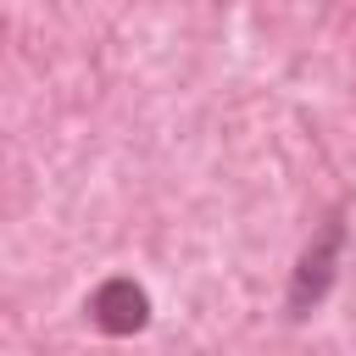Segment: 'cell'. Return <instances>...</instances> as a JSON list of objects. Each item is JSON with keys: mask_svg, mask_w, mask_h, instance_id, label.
<instances>
[{"mask_svg": "<svg viewBox=\"0 0 356 356\" xmlns=\"http://www.w3.org/2000/svg\"><path fill=\"white\" fill-rule=\"evenodd\" d=\"M339 256H345V206H334V211L323 217V228L312 234V245L300 250V261H295V273H289L284 312H289L295 323L312 317V312L328 300V289H334V278H339Z\"/></svg>", "mask_w": 356, "mask_h": 356, "instance_id": "1", "label": "cell"}, {"mask_svg": "<svg viewBox=\"0 0 356 356\" xmlns=\"http://www.w3.org/2000/svg\"><path fill=\"white\" fill-rule=\"evenodd\" d=\"M89 323L100 328V334H111V339H128V334H139L145 323H150V295H145V284H134V278H106L95 295H89Z\"/></svg>", "mask_w": 356, "mask_h": 356, "instance_id": "2", "label": "cell"}]
</instances>
